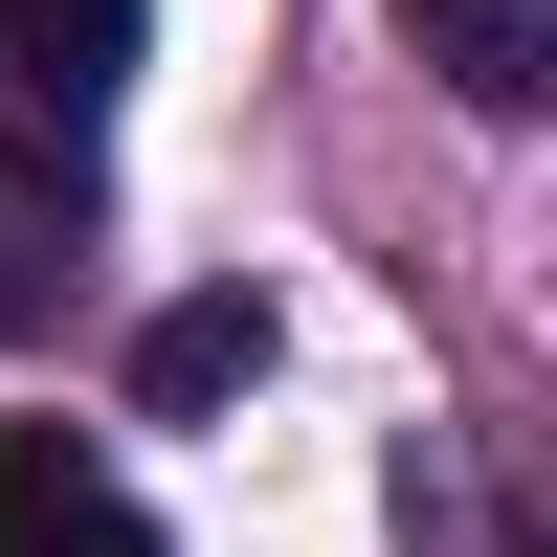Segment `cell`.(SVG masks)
Wrapping results in <instances>:
<instances>
[{"label":"cell","mask_w":557,"mask_h":557,"mask_svg":"<svg viewBox=\"0 0 557 557\" xmlns=\"http://www.w3.org/2000/svg\"><path fill=\"white\" fill-rule=\"evenodd\" d=\"M112 67H134V0H0V134H23L45 178H89Z\"/></svg>","instance_id":"1"},{"label":"cell","mask_w":557,"mask_h":557,"mask_svg":"<svg viewBox=\"0 0 557 557\" xmlns=\"http://www.w3.org/2000/svg\"><path fill=\"white\" fill-rule=\"evenodd\" d=\"M401 45H424L491 134H535V112H557V0H401Z\"/></svg>","instance_id":"2"},{"label":"cell","mask_w":557,"mask_h":557,"mask_svg":"<svg viewBox=\"0 0 557 557\" xmlns=\"http://www.w3.org/2000/svg\"><path fill=\"white\" fill-rule=\"evenodd\" d=\"M0 557H157V535H134V491L67 424H0Z\"/></svg>","instance_id":"3"},{"label":"cell","mask_w":557,"mask_h":557,"mask_svg":"<svg viewBox=\"0 0 557 557\" xmlns=\"http://www.w3.org/2000/svg\"><path fill=\"white\" fill-rule=\"evenodd\" d=\"M268 380V290H178L157 335H134V401H157V424H201V401H246Z\"/></svg>","instance_id":"4"},{"label":"cell","mask_w":557,"mask_h":557,"mask_svg":"<svg viewBox=\"0 0 557 557\" xmlns=\"http://www.w3.org/2000/svg\"><path fill=\"white\" fill-rule=\"evenodd\" d=\"M23 312H45V246H23V223H0V335H23Z\"/></svg>","instance_id":"5"}]
</instances>
